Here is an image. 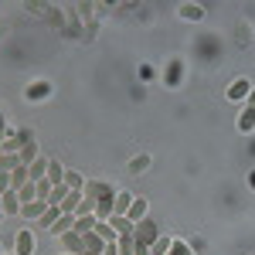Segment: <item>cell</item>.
Returning a JSON list of instances; mask_svg holds the SVG:
<instances>
[{"label": "cell", "mask_w": 255, "mask_h": 255, "mask_svg": "<svg viewBox=\"0 0 255 255\" xmlns=\"http://www.w3.org/2000/svg\"><path fill=\"white\" fill-rule=\"evenodd\" d=\"M48 92V82H34L31 89H27V99H38V96H44Z\"/></svg>", "instance_id": "obj_23"}, {"label": "cell", "mask_w": 255, "mask_h": 255, "mask_svg": "<svg viewBox=\"0 0 255 255\" xmlns=\"http://www.w3.org/2000/svg\"><path fill=\"white\" fill-rule=\"evenodd\" d=\"M0 208H3V211H10V215H20V197H17V191L0 194Z\"/></svg>", "instance_id": "obj_11"}, {"label": "cell", "mask_w": 255, "mask_h": 255, "mask_svg": "<svg viewBox=\"0 0 255 255\" xmlns=\"http://www.w3.org/2000/svg\"><path fill=\"white\" fill-rule=\"evenodd\" d=\"M113 215H116V211H113V197H109V201H99V204H96V218H99V221H109Z\"/></svg>", "instance_id": "obj_21"}, {"label": "cell", "mask_w": 255, "mask_h": 255, "mask_svg": "<svg viewBox=\"0 0 255 255\" xmlns=\"http://www.w3.org/2000/svg\"><path fill=\"white\" fill-rule=\"evenodd\" d=\"M65 187L68 191H85V177L75 174V170H65Z\"/></svg>", "instance_id": "obj_19"}, {"label": "cell", "mask_w": 255, "mask_h": 255, "mask_svg": "<svg viewBox=\"0 0 255 255\" xmlns=\"http://www.w3.org/2000/svg\"><path fill=\"white\" fill-rule=\"evenodd\" d=\"M48 180L58 187V184H65V167H61L58 160H48Z\"/></svg>", "instance_id": "obj_15"}, {"label": "cell", "mask_w": 255, "mask_h": 255, "mask_svg": "<svg viewBox=\"0 0 255 255\" xmlns=\"http://www.w3.org/2000/svg\"><path fill=\"white\" fill-rule=\"evenodd\" d=\"M65 255H68V252H65Z\"/></svg>", "instance_id": "obj_29"}, {"label": "cell", "mask_w": 255, "mask_h": 255, "mask_svg": "<svg viewBox=\"0 0 255 255\" xmlns=\"http://www.w3.org/2000/svg\"><path fill=\"white\" fill-rule=\"evenodd\" d=\"M96 235L102 238L106 245H116V242H119V232L109 225V221H99V225H96Z\"/></svg>", "instance_id": "obj_10"}, {"label": "cell", "mask_w": 255, "mask_h": 255, "mask_svg": "<svg viewBox=\"0 0 255 255\" xmlns=\"http://www.w3.org/2000/svg\"><path fill=\"white\" fill-rule=\"evenodd\" d=\"M146 167H150V157H136L133 163H129V170H133V174H143Z\"/></svg>", "instance_id": "obj_24"}, {"label": "cell", "mask_w": 255, "mask_h": 255, "mask_svg": "<svg viewBox=\"0 0 255 255\" xmlns=\"http://www.w3.org/2000/svg\"><path fill=\"white\" fill-rule=\"evenodd\" d=\"M255 129V109H242L238 116V133H252Z\"/></svg>", "instance_id": "obj_17"}, {"label": "cell", "mask_w": 255, "mask_h": 255, "mask_svg": "<svg viewBox=\"0 0 255 255\" xmlns=\"http://www.w3.org/2000/svg\"><path fill=\"white\" fill-rule=\"evenodd\" d=\"M102 255H119V249H116V245H106V252H102Z\"/></svg>", "instance_id": "obj_27"}, {"label": "cell", "mask_w": 255, "mask_h": 255, "mask_svg": "<svg viewBox=\"0 0 255 255\" xmlns=\"http://www.w3.org/2000/svg\"><path fill=\"white\" fill-rule=\"evenodd\" d=\"M126 218H129V221H133V225H136V221H143V218H146V197H133V204H129V211H126Z\"/></svg>", "instance_id": "obj_7"}, {"label": "cell", "mask_w": 255, "mask_h": 255, "mask_svg": "<svg viewBox=\"0 0 255 255\" xmlns=\"http://www.w3.org/2000/svg\"><path fill=\"white\" fill-rule=\"evenodd\" d=\"M0 255H3V249H0Z\"/></svg>", "instance_id": "obj_28"}, {"label": "cell", "mask_w": 255, "mask_h": 255, "mask_svg": "<svg viewBox=\"0 0 255 255\" xmlns=\"http://www.w3.org/2000/svg\"><path fill=\"white\" fill-rule=\"evenodd\" d=\"M85 194L96 197V201H109V197H116V187L106 180H85Z\"/></svg>", "instance_id": "obj_2"}, {"label": "cell", "mask_w": 255, "mask_h": 255, "mask_svg": "<svg viewBox=\"0 0 255 255\" xmlns=\"http://www.w3.org/2000/svg\"><path fill=\"white\" fill-rule=\"evenodd\" d=\"M31 252H34V235H31V232L24 228V232L17 235V245H14V255H31Z\"/></svg>", "instance_id": "obj_8"}, {"label": "cell", "mask_w": 255, "mask_h": 255, "mask_svg": "<svg viewBox=\"0 0 255 255\" xmlns=\"http://www.w3.org/2000/svg\"><path fill=\"white\" fill-rule=\"evenodd\" d=\"M7 191H14V184H10V174L7 170H0V194H7Z\"/></svg>", "instance_id": "obj_25"}, {"label": "cell", "mask_w": 255, "mask_h": 255, "mask_svg": "<svg viewBox=\"0 0 255 255\" xmlns=\"http://www.w3.org/2000/svg\"><path fill=\"white\" fill-rule=\"evenodd\" d=\"M27 177H31V180H34V184H41V180H44V177H48V160H34V163H31V167H27Z\"/></svg>", "instance_id": "obj_12"}, {"label": "cell", "mask_w": 255, "mask_h": 255, "mask_svg": "<svg viewBox=\"0 0 255 255\" xmlns=\"http://www.w3.org/2000/svg\"><path fill=\"white\" fill-rule=\"evenodd\" d=\"M44 211H48V201H31V204H20V215L17 218H24V221H34V218H41L44 215Z\"/></svg>", "instance_id": "obj_3"}, {"label": "cell", "mask_w": 255, "mask_h": 255, "mask_svg": "<svg viewBox=\"0 0 255 255\" xmlns=\"http://www.w3.org/2000/svg\"><path fill=\"white\" fill-rule=\"evenodd\" d=\"M245 109H255V89L249 92V99H245Z\"/></svg>", "instance_id": "obj_26"}, {"label": "cell", "mask_w": 255, "mask_h": 255, "mask_svg": "<svg viewBox=\"0 0 255 255\" xmlns=\"http://www.w3.org/2000/svg\"><path fill=\"white\" fill-rule=\"evenodd\" d=\"M17 197H20V204H31V201H38V184L34 180H27L24 187L17 191Z\"/></svg>", "instance_id": "obj_18"}, {"label": "cell", "mask_w": 255, "mask_h": 255, "mask_svg": "<svg viewBox=\"0 0 255 255\" xmlns=\"http://www.w3.org/2000/svg\"><path fill=\"white\" fill-rule=\"evenodd\" d=\"M133 191H116V197H113V211H116L119 218H126V211H129V204H133Z\"/></svg>", "instance_id": "obj_5"}, {"label": "cell", "mask_w": 255, "mask_h": 255, "mask_svg": "<svg viewBox=\"0 0 255 255\" xmlns=\"http://www.w3.org/2000/svg\"><path fill=\"white\" fill-rule=\"evenodd\" d=\"M96 204H99L96 197L82 194V204H79V208H75V218H92V215H96Z\"/></svg>", "instance_id": "obj_13"}, {"label": "cell", "mask_w": 255, "mask_h": 255, "mask_svg": "<svg viewBox=\"0 0 255 255\" xmlns=\"http://www.w3.org/2000/svg\"><path fill=\"white\" fill-rule=\"evenodd\" d=\"M184 20H201L204 17V7H197V3H180V10H177Z\"/></svg>", "instance_id": "obj_14"}, {"label": "cell", "mask_w": 255, "mask_h": 255, "mask_svg": "<svg viewBox=\"0 0 255 255\" xmlns=\"http://www.w3.org/2000/svg\"><path fill=\"white\" fill-rule=\"evenodd\" d=\"M58 218H61V208H58V204H48V211L38 218V225H41V228H51Z\"/></svg>", "instance_id": "obj_16"}, {"label": "cell", "mask_w": 255, "mask_h": 255, "mask_svg": "<svg viewBox=\"0 0 255 255\" xmlns=\"http://www.w3.org/2000/svg\"><path fill=\"white\" fill-rule=\"evenodd\" d=\"M170 245H174V238H170V235H160L157 242L150 245V252H153V255H167V252H170Z\"/></svg>", "instance_id": "obj_20"}, {"label": "cell", "mask_w": 255, "mask_h": 255, "mask_svg": "<svg viewBox=\"0 0 255 255\" xmlns=\"http://www.w3.org/2000/svg\"><path fill=\"white\" fill-rule=\"evenodd\" d=\"M61 242H65V252H68V255H82V252H85V238H82L79 232L61 235Z\"/></svg>", "instance_id": "obj_6"}, {"label": "cell", "mask_w": 255, "mask_h": 255, "mask_svg": "<svg viewBox=\"0 0 255 255\" xmlns=\"http://www.w3.org/2000/svg\"><path fill=\"white\" fill-rule=\"evenodd\" d=\"M167 255H194V249L187 245V242H180V238H174V245H170V252Z\"/></svg>", "instance_id": "obj_22"}, {"label": "cell", "mask_w": 255, "mask_h": 255, "mask_svg": "<svg viewBox=\"0 0 255 255\" xmlns=\"http://www.w3.org/2000/svg\"><path fill=\"white\" fill-rule=\"evenodd\" d=\"M133 238H136V245L150 249V245L160 238V232H157V225H153L150 218H143V221H136V225H133Z\"/></svg>", "instance_id": "obj_1"}, {"label": "cell", "mask_w": 255, "mask_h": 255, "mask_svg": "<svg viewBox=\"0 0 255 255\" xmlns=\"http://www.w3.org/2000/svg\"><path fill=\"white\" fill-rule=\"evenodd\" d=\"M249 92H252V82L249 79H235L232 82V89H228V99H249Z\"/></svg>", "instance_id": "obj_9"}, {"label": "cell", "mask_w": 255, "mask_h": 255, "mask_svg": "<svg viewBox=\"0 0 255 255\" xmlns=\"http://www.w3.org/2000/svg\"><path fill=\"white\" fill-rule=\"evenodd\" d=\"M48 232H51L55 238L68 235V232H75V215H65V211H61V218L55 221V225H51V228H48Z\"/></svg>", "instance_id": "obj_4"}]
</instances>
